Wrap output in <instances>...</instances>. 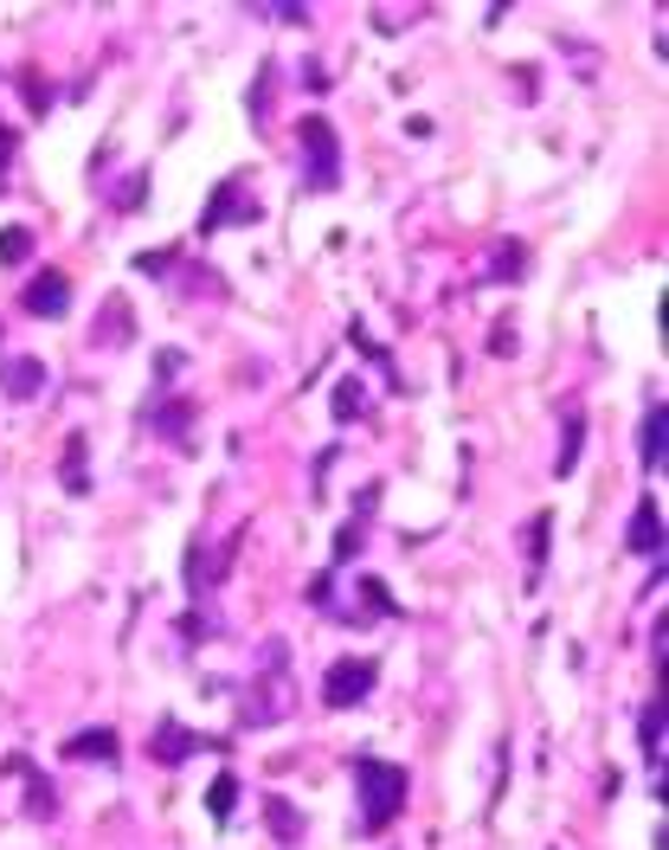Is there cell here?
<instances>
[{"instance_id":"22","label":"cell","mask_w":669,"mask_h":850,"mask_svg":"<svg viewBox=\"0 0 669 850\" xmlns=\"http://www.w3.org/2000/svg\"><path fill=\"white\" fill-rule=\"evenodd\" d=\"M20 97H26V110H33V117H46V110H52V90H46V77H39V71H26V77H20Z\"/></svg>"},{"instance_id":"6","label":"cell","mask_w":669,"mask_h":850,"mask_svg":"<svg viewBox=\"0 0 669 850\" xmlns=\"http://www.w3.org/2000/svg\"><path fill=\"white\" fill-rule=\"evenodd\" d=\"M252 219H258V201H252V194H245L239 181H226V187H219V194L206 201V212H200V232L212 239L219 226H252Z\"/></svg>"},{"instance_id":"16","label":"cell","mask_w":669,"mask_h":850,"mask_svg":"<svg viewBox=\"0 0 669 850\" xmlns=\"http://www.w3.org/2000/svg\"><path fill=\"white\" fill-rule=\"evenodd\" d=\"M232 805H239V779L219 774L212 786H206V818H212V825H226V818H232Z\"/></svg>"},{"instance_id":"20","label":"cell","mask_w":669,"mask_h":850,"mask_svg":"<svg viewBox=\"0 0 669 850\" xmlns=\"http://www.w3.org/2000/svg\"><path fill=\"white\" fill-rule=\"evenodd\" d=\"M547 535H554V515L540 509L535 529H528V580H540V567H547Z\"/></svg>"},{"instance_id":"13","label":"cell","mask_w":669,"mask_h":850,"mask_svg":"<svg viewBox=\"0 0 669 850\" xmlns=\"http://www.w3.org/2000/svg\"><path fill=\"white\" fill-rule=\"evenodd\" d=\"M265 825L283 838V845H296V838H303V812H296L290 799H265Z\"/></svg>"},{"instance_id":"11","label":"cell","mask_w":669,"mask_h":850,"mask_svg":"<svg viewBox=\"0 0 669 850\" xmlns=\"http://www.w3.org/2000/svg\"><path fill=\"white\" fill-rule=\"evenodd\" d=\"M637 464H644V471H664V400H650V413L637 425Z\"/></svg>"},{"instance_id":"18","label":"cell","mask_w":669,"mask_h":850,"mask_svg":"<svg viewBox=\"0 0 669 850\" xmlns=\"http://www.w3.org/2000/svg\"><path fill=\"white\" fill-rule=\"evenodd\" d=\"M329 406H334V420H341V425H354L361 413H367V387H361V380H341Z\"/></svg>"},{"instance_id":"30","label":"cell","mask_w":669,"mask_h":850,"mask_svg":"<svg viewBox=\"0 0 669 850\" xmlns=\"http://www.w3.org/2000/svg\"><path fill=\"white\" fill-rule=\"evenodd\" d=\"M181 374V354H155V380H174Z\"/></svg>"},{"instance_id":"3","label":"cell","mask_w":669,"mask_h":850,"mask_svg":"<svg viewBox=\"0 0 669 850\" xmlns=\"http://www.w3.org/2000/svg\"><path fill=\"white\" fill-rule=\"evenodd\" d=\"M206 748H212V754H226L232 741H226V734H194V728H181L174 715L148 734V761H155V767H181L187 754H206Z\"/></svg>"},{"instance_id":"23","label":"cell","mask_w":669,"mask_h":850,"mask_svg":"<svg viewBox=\"0 0 669 850\" xmlns=\"http://www.w3.org/2000/svg\"><path fill=\"white\" fill-rule=\"evenodd\" d=\"M348 336H354V349L367 354V361H374V367H387V380H400V374H393V361H387V349H380V342H374V336H367V329H361V323H354V329H348Z\"/></svg>"},{"instance_id":"8","label":"cell","mask_w":669,"mask_h":850,"mask_svg":"<svg viewBox=\"0 0 669 850\" xmlns=\"http://www.w3.org/2000/svg\"><path fill=\"white\" fill-rule=\"evenodd\" d=\"M39 387H46V361L39 354H13L0 367V393L7 400H39Z\"/></svg>"},{"instance_id":"26","label":"cell","mask_w":669,"mask_h":850,"mask_svg":"<svg viewBox=\"0 0 669 850\" xmlns=\"http://www.w3.org/2000/svg\"><path fill=\"white\" fill-rule=\"evenodd\" d=\"M142 194H148V174H130V181H123V194H117V207L135 212V207H142Z\"/></svg>"},{"instance_id":"19","label":"cell","mask_w":669,"mask_h":850,"mask_svg":"<svg viewBox=\"0 0 669 850\" xmlns=\"http://www.w3.org/2000/svg\"><path fill=\"white\" fill-rule=\"evenodd\" d=\"M33 258V232L26 226H0V265H26Z\"/></svg>"},{"instance_id":"7","label":"cell","mask_w":669,"mask_h":850,"mask_svg":"<svg viewBox=\"0 0 669 850\" xmlns=\"http://www.w3.org/2000/svg\"><path fill=\"white\" fill-rule=\"evenodd\" d=\"M624 555H644V561H657V555H664V509H657V496H644V502L631 509Z\"/></svg>"},{"instance_id":"15","label":"cell","mask_w":669,"mask_h":850,"mask_svg":"<svg viewBox=\"0 0 669 850\" xmlns=\"http://www.w3.org/2000/svg\"><path fill=\"white\" fill-rule=\"evenodd\" d=\"M489 278H502V283L528 278V252H522L515 239H502V245H496V258H489Z\"/></svg>"},{"instance_id":"10","label":"cell","mask_w":669,"mask_h":850,"mask_svg":"<svg viewBox=\"0 0 669 850\" xmlns=\"http://www.w3.org/2000/svg\"><path fill=\"white\" fill-rule=\"evenodd\" d=\"M117 754H123V741L110 728H84V734H71L59 748V761H117Z\"/></svg>"},{"instance_id":"25","label":"cell","mask_w":669,"mask_h":850,"mask_svg":"<svg viewBox=\"0 0 669 850\" xmlns=\"http://www.w3.org/2000/svg\"><path fill=\"white\" fill-rule=\"evenodd\" d=\"M361 529H367V522H341V535H334V567L354 561V548H361Z\"/></svg>"},{"instance_id":"17","label":"cell","mask_w":669,"mask_h":850,"mask_svg":"<svg viewBox=\"0 0 669 850\" xmlns=\"http://www.w3.org/2000/svg\"><path fill=\"white\" fill-rule=\"evenodd\" d=\"M580 445H586V420L573 413L567 432H560V458H554V477H573V464H580Z\"/></svg>"},{"instance_id":"21","label":"cell","mask_w":669,"mask_h":850,"mask_svg":"<svg viewBox=\"0 0 669 850\" xmlns=\"http://www.w3.org/2000/svg\"><path fill=\"white\" fill-rule=\"evenodd\" d=\"M637 734H644V761H664V703L644 708V728H637Z\"/></svg>"},{"instance_id":"27","label":"cell","mask_w":669,"mask_h":850,"mask_svg":"<svg viewBox=\"0 0 669 850\" xmlns=\"http://www.w3.org/2000/svg\"><path fill=\"white\" fill-rule=\"evenodd\" d=\"M168 265H174V252H142V258H135V271H148V278H161Z\"/></svg>"},{"instance_id":"12","label":"cell","mask_w":669,"mask_h":850,"mask_svg":"<svg viewBox=\"0 0 669 850\" xmlns=\"http://www.w3.org/2000/svg\"><path fill=\"white\" fill-rule=\"evenodd\" d=\"M84 458H90V445H84V432H71V438H65V458H59V477H65L71 496L90 490V464H84Z\"/></svg>"},{"instance_id":"28","label":"cell","mask_w":669,"mask_h":850,"mask_svg":"<svg viewBox=\"0 0 669 850\" xmlns=\"http://www.w3.org/2000/svg\"><path fill=\"white\" fill-rule=\"evenodd\" d=\"M13 148H20V130H7V123H0V174L13 168Z\"/></svg>"},{"instance_id":"4","label":"cell","mask_w":669,"mask_h":850,"mask_svg":"<svg viewBox=\"0 0 669 850\" xmlns=\"http://www.w3.org/2000/svg\"><path fill=\"white\" fill-rule=\"evenodd\" d=\"M303 161H309V187H334L341 181V148H334V123L329 117H303L296 123Z\"/></svg>"},{"instance_id":"5","label":"cell","mask_w":669,"mask_h":850,"mask_svg":"<svg viewBox=\"0 0 669 850\" xmlns=\"http://www.w3.org/2000/svg\"><path fill=\"white\" fill-rule=\"evenodd\" d=\"M20 309L39 316V323L65 316V309H71V278H65V271H33V283L20 290Z\"/></svg>"},{"instance_id":"1","label":"cell","mask_w":669,"mask_h":850,"mask_svg":"<svg viewBox=\"0 0 669 850\" xmlns=\"http://www.w3.org/2000/svg\"><path fill=\"white\" fill-rule=\"evenodd\" d=\"M354 786H361V831H393V818L405 812V767L400 761H380V754H361L354 761Z\"/></svg>"},{"instance_id":"2","label":"cell","mask_w":669,"mask_h":850,"mask_svg":"<svg viewBox=\"0 0 669 850\" xmlns=\"http://www.w3.org/2000/svg\"><path fill=\"white\" fill-rule=\"evenodd\" d=\"M374 683H380V664H374V657H334L329 670H323V708L367 703Z\"/></svg>"},{"instance_id":"29","label":"cell","mask_w":669,"mask_h":850,"mask_svg":"<svg viewBox=\"0 0 669 850\" xmlns=\"http://www.w3.org/2000/svg\"><path fill=\"white\" fill-rule=\"evenodd\" d=\"M489 354H515V329H509V323H496V336H489Z\"/></svg>"},{"instance_id":"14","label":"cell","mask_w":669,"mask_h":850,"mask_svg":"<svg viewBox=\"0 0 669 850\" xmlns=\"http://www.w3.org/2000/svg\"><path fill=\"white\" fill-rule=\"evenodd\" d=\"M148 425H155L161 438H174V445H181V438H187V425H194V406H187V400H174V406H155V413H148Z\"/></svg>"},{"instance_id":"9","label":"cell","mask_w":669,"mask_h":850,"mask_svg":"<svg viewBox=\"0 0 669 850\" xmlns=\"http://www.w3.org/2000/svg\"><path fill=\"white\" fill-rule=\"evenodd\" d=\"M7 774H20V779H26V812H33V818H52V812H59V799H52L46 774H39V767H33L26 754H7Z\"/></svg>"},{"instance_id":"24","label":"cell","mask_w":669,"mask_h":850,"mask_svg":"<svg viewBox=\"0 0 669 850\" xmlns=\"http://www.w3.org/2000/svg\"><path fill=\"white\" fill-rule=\"evenodd\" d=\"M361 606H374V612H387V619L400 612V606H393V593H387V580H361Z\"/></svg>"}]
</instances>
